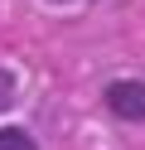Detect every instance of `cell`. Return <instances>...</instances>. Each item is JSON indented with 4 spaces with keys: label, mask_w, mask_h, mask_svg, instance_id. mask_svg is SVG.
I'll return each mask as SVG.
<instances>
[{
    "label": "cell",
    "mask_w": 145,
    "mask_h": 150,
    "mask_svg": "<svg viewBox=\"0 0 145 150\" xmlns=\"http://www.w3.org/2000/svg\"><path fill=\"white\" fill-rule=\"evenodd\" d=\"M106 107L121 121H145V82H111L106 87Z\"/></svg>",
    "instance_id": "1"
},
{
    "label": "cell",
    "mask_w": 145,
    "mask_h": 150,
    "mask_svg": "<svg viewBox=\"0 0 145 150\" xmlns=\"http://www.w3.org/2000/svg\"><path fill=\"white\" fill-rule=\"evenodd\" d=\"M0 150H34V140H29V131H0Z\"/></svg>",
    "instance_id": "2"
},
{
    "label": "cell",
    "mask_w": 145,
    "mask_h": 150,
    "mask_svg": "<svg viewBox=\"0 0 145 150\" xmlns=\"http://www.w3.org/2000/svg\"><path fill=\"white\" fill-rule=\"evenodd\" d=\"M10 102H15V78L0 68V107H10Z\"/></svg>",
    "instance_id": "3"
}]
</instances>
